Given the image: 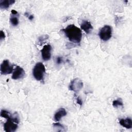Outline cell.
Segmentation results:
<instances>
[{
  "label": "cell",
  "mask_w": 132,
  "mask_h": 132,
  "mask_svg": "<svg viewBox=\"0 0 132 132\" xmlns=\"http://www.w3.org/2000/svg\"><path fill=\"white\" fill-rule=\"evenodd\" d=\"M62 31L69 41L76 44L80 43L82 38V32L80 28L74 24H70L63 29Z\"/></svg>",
  "instance_id": "obj_1"
},
{
  "label": "cell",
  "mask_w": 132,
  "mask_h": 132,
  "mask_svg": "<svg viewBox=\"0 0 132 132\" xmlns=\"http://www.w3.org/2000/svg\"><path fill=\"white\" fill-rule=\"evenodd\" d=\"M45 73V68L44 65L41 62L37 63L32 70V75L38 81L42 80Z\"/></svg>",
  "instance_id": "obj_2"
},
{
  "label": "cell",
  "mask_w": 132,
  "mask_h": 132,
  "mask_svg": "<svg viewBox=\"0 0 132 132\" xmlns=\"http://www.w3.org/2000/svg\"><path fill=\"white\" fill-rule=\"evenodd\" d=\"M100 39L103 41H108L112 36V27L109 25H105L98 33Z\"/></svg>",
  "instance_id": "obj_3"
},
{
  "label": "cell",
  "mask_w": 132,
  "mask_h": 132,
  "mask_svg": "<svg viewBox=\"0 0 132 132\" xmlns=\"http://www.w3.org/2000/svg\"><path fill=\"white\" fill-rule=\"evenodd\" d=\"M13 70V66L11 65L9 60H5L1 64L0 71L2 75H7L10 74Z\"/></svg>",
  "instance_id": "obj_4"
},
{
  "label": "cell",
  "mask_w": 132,
  "mask_h": 132,
  "mask_svg": "<svg viewBox=\"0 0 132 132\" xmlns=\"http://www.w3.org/2000/svg\"><path fill=\"white\" fill-rule=\"evenodd\" d=\"M83 86L82 81L79 78H75L70 82L69 89L71 91L77 92L83 87Z\"/></svg>",
  "instance_id": "obj_5"
},
{
  "label": "cell",
  "mask_w": 132,
  "mask_h": 132,
  "mask_svg": "<svg viewBox=\"0 0 132 132\" xmlns=\"http://www.w3.org/2000/svg\"><path fill=\"white\" fill-rule=\"evenodd\" d=\"M52 47L49 44H46L43 46L41 51V56L44 61H48L51 58V52Z\"/></svg>",
  "instance_id": "obj_6"
},
{
  "label": "cell",
  "mask_w": 132,
  "mask_h": 132,
  "mask_svg": "<svg viewBox=\"0 0 132 132\" xmlns=\"http://www.w3.org/2000/svg\"><path fill=\"white\" fill-rule=\"evenodd\" d=\"M18 127V124L10 119H7V121L4 124V129L6 132H14L17 129Z\"/></svg>",
  "instance_id": "obj_7"
},
{
  "label": "cell",
  "mask_w": 132,
  "mask_h": 132,
  "mask_svg": "<svg viewBox=\"0 0 132 132\" xmlns=\"http://www.w3.org/2000/svg\"><path fill=\"white\" fill-rule=\"evenodd\" d=\"M25 75V72L24 69L19 65H17L12 75V79H19L22 78L24 77Z\"/></svg>",
  "instance_id": "obj_8"
},
{
  "label": "cell",
  "mask_w": 132,
  "mask_h": 132,
  "mask_svg": "<svg viewBox=\"0 0 132 132\" xmlns=\"http://www.w3.org/2000/svg\"><path fill=\"white\" fill-rule=\"evenodd\" d=\"M80 28L87 34H90L93 30V26L91 23L87 20H83L80 24Z\"/></svg>",
  "instance_id": "obj_9"
},
{
  "label": "cell",
  "mask_w": 132,
  "mask_h": 132,
  "mask_svg": "<svg viewBox=\"0 0 132 132\" xmlns=\"http://www.w3.org/2000/svg\"><path fill=\"white\" fill-rule=\"evenodd\" d=\"M19 14L15 10H12L11 11V15L10 18V22L11 25L13 26H17L19 24Z\"/></svg>",
  "instance_id": "obj_10"
},
{
  "label": "cell",
  "mask_w": 132,
  "mask_h": 132,
  "mask_svg": "<svg viewBox=\"0 0 132 132\" xmlns=\"http://www.w3.org/2000/svg\"><path fill=\"white\" fill-rule=\"evenodd\" d=\"M119 122L121 126L126 128L130 129L132 127L131 119L129 118L120 119H119Z\"/></svg>",
  "instance_id": "obj_11"
},
{
  "label": "cell",
  "mask_w": 132,
  "mask_h": 132,
  "mask_svg": "<svg viewBox=\"0 0 132 132\" xmlns=\"http://www.w3.org/2000/svg\"><path fill=\"white\" fill-rule=\"evenodd\" d=\"M67 114V113L65 109L63 108H60L55 113L54 119L56 121H59L62 117L65 116Z\"/></svg>",
  "instance_id": "obj_12"
},
{
  "label": "cell",
  "mask_w": 132,
  "mask_h": 132,
  "mask_svg": "<svg viewBox=\"0 0 132 132\" xmlns=\"http://www.w3.org/2000/svg\"><path fill=\"white\" fill-rule=\"evenodd\" d=\"M14 3V0H1L0 8L1 9H6Z\"/></svg>",
  "instance_id": "obj_13"
},
{
  "label": "cell",
  "mask_w": 132,
  "mask_h": 132,
  "mask_svg": "<svg viewBox=\"0 0 132 132\" xmlns=\"http://www.w3.org/2000/svg\"><path fill=\"white\" fill-rule=\"evenodd\" d=\"M112 106L114 107H118V106H123V103L121 98H118L117 100L112 102Z\"/></svg>",
  "instance_id": "obj_14"
},
{
  "label": "cell",
  "mask_w": 132,
  "mask_h": 132,
  "mask_svg": "<svg viewBox=\"0 0 132 132\" xmlns=\"http://www.w3.org/2000/svg\"><path fill=\"white\" fill-rule=\"evenodd\" d=\"M11 115H12V114H11L8 111H7L6 110H1V116L2 117L6 118L7 120V119L11 118Z\"/></svg>",
  "instance_id": "obj_15"
},
{
  "label": "cell",
  "mask_w": 132,
  "mask_h": 132,
  "mask_svg": "<svg viewBox=\"0 0 132 132\" xmlns=\"http://www.w3.org/2000/svg\"><path fill=\"white\" fill-rule=\"evenodd\" d=\"M53 127L57 128V129L56 130H57V131H65L64 126L59 123H53Z\"/></svg>",
  "instance_id": "obj_16"
},
{
  "label": "cell",
  "mask_w": 132,
  "mask_h": 132,
  "mask_svg": "<svg viewBox=\"0 0 132 132\" xmlns=\"http://www.w3.org/2000/svg\"><path fill=\"white\" fill-rule=\"evenodd\" d=\"M63 61V59H62V57H57L56 58V63L57 64H61Z\"/></svg>",
  "instance_id": "obj_17"
},
{
  "label": "cell",
  "mask_w": 132,
  "mask_h": 132,
  "mask_svg": "<svg viewBox=\"0 0 132 132\" xmlns=\"http://www.w3.org/2000/svg\"><path fill=\"white\" fill-rule=\"evenodd\" d=\"M27 17H28V18L29 19V20H32L34 19V15H31V14H29L27 12H26L25 14H24Z\"/></svg>",
  "instance_id": "obj_18"
},
{
  "label": "cell",
  "mask_w": 132,
  "mask_h": 132,
  "mask_svg": "<svg viewBox=\"0 0 132 132\" xmlns=\"http://www.w3.org/2000/svg\"><path fill=\"white\" fill-rule=\"evenodd\" d=\"M76 102H77V103L78 104H79L80 106H81L82 104V100H81V99L79 96L77 97V98H76Z\"/></svg>",
  "instance_id": "obj_19"
},
{
  "label": "cell",
  "mask_w": 132,
  "mask_h": 132,
  "mask_svg": "<svg viewBox=\"0 0 132 132\" xmlns=\"http://www.w3.org/2000/svg\"><path fill=\"white\" fill-rule=\"evenodd\" d=\"M5 33L4 32V31L3 30H1L0 32V40H2L4 39H5Z\"/></svg>",
  "instance_id": "obj_20"
}]
</instances>
